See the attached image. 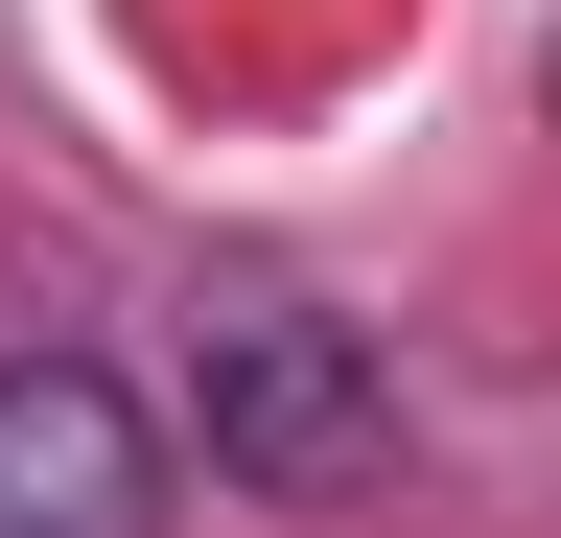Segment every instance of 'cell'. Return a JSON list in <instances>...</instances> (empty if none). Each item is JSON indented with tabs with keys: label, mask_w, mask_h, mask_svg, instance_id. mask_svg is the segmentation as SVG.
<instances>
[{
	"label": "cell",
	"mask_w": 561,
	"mask_h": 538,
	"mask_svg": "<svg viewBox=\"0 0 561 538\" xmlns=\"http://www.w3.org/2000/svg\"><path fill=\"white\" fill-rule=\"evenodd\" d=\"M187 422H210V468H234L257 515H351V492L398 468V375L351 352L328 305H280V282H257V305H210V328H187Z\"/></svg>",
	"instance_id": "obj_1"
},
{
	"label": "cell",
	"mask_w": 561,
	"mask_h": 538,
	"mask_svg": "<svg viewBox=\"0 0 561 538\" xmlns=\"http://www.w3.org/2000/svg\"><path fill=\"white\" fill-rule=\"evenodd\" d=\"M0 538H164V445H140L117 375L0 352Z\"/></svg>",
	"instance_id": "obj_2"
}]
</instances>
